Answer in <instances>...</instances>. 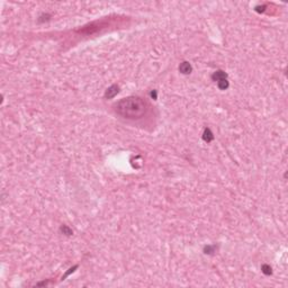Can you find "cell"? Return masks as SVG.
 <instances>
[{"label": "cell", "instance_id": "8992f818", "mask_svg": "<svg viewBox=\"0 0 288 288\" xmlns=\"http://www.w3.org/2000/svg\"><path fill=\"white\" fill-rule=\"evenodd\" d=\"M229 81H227V79H223V80H219V81H217V87H218L221 90H225V89L229 88Z\"/></svg>", "mask_w": 288, "mask_h": 288}, {"label": "cell", "instance_id": "ba28073f", "mask_svg": "<svg viewBox=\"0 0 288 288\" xmlns=\"http://www.w3.org/2000/svg\"><path fill=\"white\" fill-rule=\"evenodd\" d=\"M261 270L265 275H271V267L268 265H263L261 267Z\"/></svg>", "mask_w": 288, "mask_h": 288}, {"label": "cell", "instance_id": "52a82bcc", "mask_svg": "<svg viewBox=\"0 0 288 288\" xmlns=\"http://www.w3.org/2000/svg\"><path fill=\"white\" fill-rule=\"evenodd\" d=\"M61 231H62L63 234H66V235H72V234H73V231L70 229L69 226H66V225L61 226Z\"/></svg>", "mask_w": 288, "mask_h": 288}, {"label": "cell", "instance_id": "3957f363", "mask_svg": "<svg viewBox=\"0 0 288 288\" xmlns=\"http://www.w3.org/2000/svg\"><path fill=\"white\" fill-rule=\"evenodd\" d=\"M191 70H193V68H191L189 62H182L179 66V71L181 72L182 74H189L190 72H191Z\"/></svg>", "mask_w": 288, "mask_h": 288}, {"label": "cell", "instance_id": "277c9868", "mask_svg": "<svg viewBox=\"0 0 288 288\" xmlns=\"http://www.w3.org/2000/svg\"><path fill=\"white\" fill-rule=\"evenodd\" d=\"M212 79L215 82H217L219 80H223V79H227V74L224 71H222V70H218V71L214 72L213 75H212Z\"/></svg>", "mask_w": 288, "mask_h": 288}, {"label": "cell", "instance_id": "6da1fadb", "mask_svg": "<svg viewBox=\"0 0 288 288\" xmlns=\"http://www.w3.org/2000/svg\"><path fill=\"white\" fill-rule=\"evenodd\" d=\"M115 111L119 116L127 119H138L146 113V102L141 97L131 96L121 99L115 104Z\"/></svg>", "mask_w": 288, "mask_h": 288}, {"label": "cell", "instance_id": "9c48e42d", "mask_svg": "<svg viewBox=\"0 0 288 288\" xmlns=\"http://www.w3.org/2000/svg\"><path fill=\"white\" fill-rule=\"evenodd\" d=\"M204 251H205L206 254H210V253H213V252L215 251V246H205Z\"/></svg>", "mask_w": 288, "mask_h": 288}, {"label": "cell", "instance_id": "7a4b0ae2", "mask_svg": "<svg viewBox=\"0 0 288 288\" xmlns=\"http://www.w3.org/2000/svg\"><path fill=\"white\" fill-rule=\"evenodd\" d=\"M118 92H119V87H118L117 85H113V86H110V87H109L107 90H106L105 97H106V98H108V99H111V98H114V97L117 95Z\"/></svg>", "mask_w": 288, "mask_h": 288}, {"label": "cell", "instance_id": "5b68a950", "mask_svg": "<svg viewBox=\"0 0 288 288\" xmlns=\"http://www.w3.org/2000/svg\"><path fill=\"white\" fill-rule=\"evenodd\" d=\"M203 140L205 142H207V143H210V141H213L214 140V135H213V133H212V131H210V128H206V130L204 131Z\"/></svg>", "mask_w": 288, "mask_h": 288}]
</instances>
